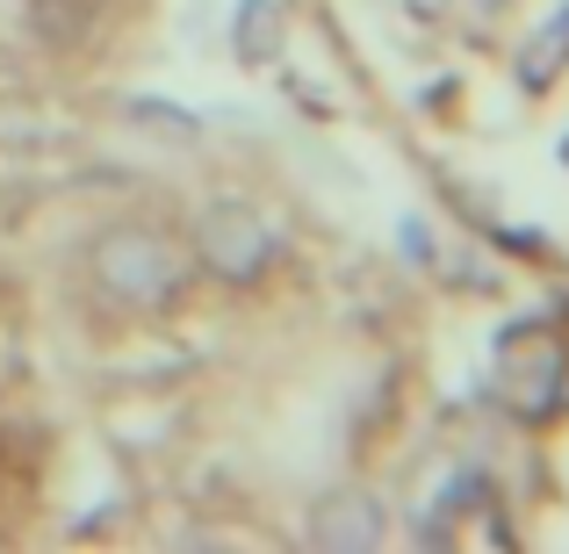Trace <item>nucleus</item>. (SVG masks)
<instances>
[{"label": "nucleus", "mask_w": 569, "mask_h": 554, "mask_svg": "<svg viewBox=\"0 0 569 554\" xmlns=\"http://www.w3.org/2000/svg\"><path fill=\"white\" fill-rule=\"evenodd\" d=\"M267 245H274V238H267L246 209H217V216H209V260H217L223 274H252V266L267 260Z\"/></svg>", "instance_id": "nucleus-1"}]
</instances>
